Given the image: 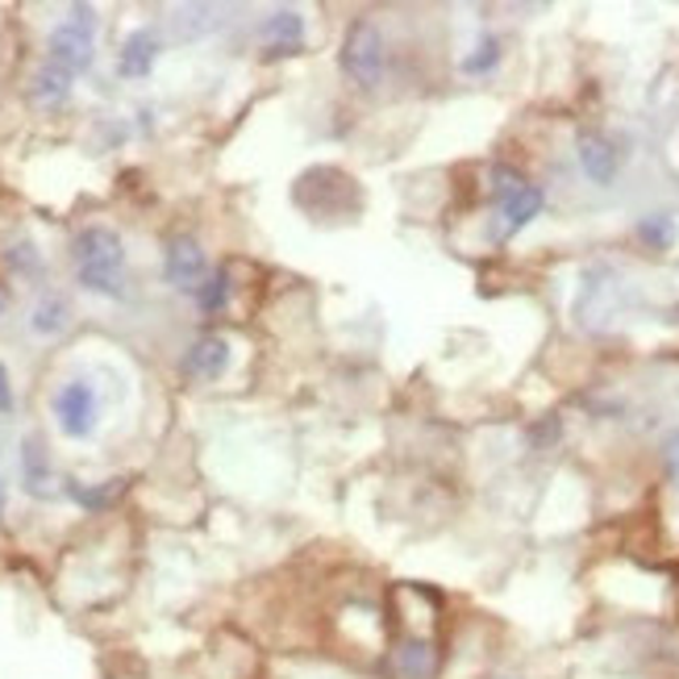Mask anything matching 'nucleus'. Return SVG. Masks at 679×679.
Returning <instances> with one entry per match:
<instances>
[{
    "instance_id": "nucleus-17",
    "label": "nucleus",
    "mask_w": 679,
    "mask_h": 679,
    "mask_svg": "<svg viewBox=\"0 0 679 679\" xmlns=\"http://www.w3.org/2000/svg\"><path fill=\"white\" fill-rule=\"evenodd\" d=\"M500 38L496 34H484L476 42V51L472 54H463V63L459 68L467 71V75H488V71H496V63H500Z\"/></svg>"
},
{
    "instance_id": "nucleus-25",
    "label": "nucleus",
    "mask_w": 679,
    "mask_h": 679,
    "mask_svg": "<svg viewBox=\"0 0 679 679\" xmlns=\"http://www.w3.org/2000/svg\"><path fill=\"white\" fill-rule=\"evenodd\" d=\"M484 679H517V676H484Z\"/></svg>"
},
{
    "instance_id": "nucleus-16",
    "label": "nucleus",
    "mask_w": 679,
    "mask_h": 679,
    "mask_svg": "<svg viewBox=\"0 0 679 679\" xmlns=\"http://www.w3.org/2000/svg\"><path fill=\"white\" fill-rule=\"evenodd\" d=\"M4 267L18 280H38L42 275V255H38V246L30 239H18L9 242V251H4Z\"/></svg>"
},
{
    "instance_id": "nucleus-3",
    "label": "nucleus",
    "mask_w": 679,
    "mask_h": 679,
    "mask_svg": "<svg viewBox=\"0 0 679 679\" xmlns=\"http://www.w3.org/2000/svg\"><path fill=\"white\" fill-rule=\"evenodd\" d=\"M92 34H97V13H92L88 4H71L68 21L51 30L47 59H51L54 68L80 75V71H88L92 68V59H97V42H92Z\"/></svg>"
},
{
    "instance_id": "nucleus-9",
    "label": "nucleus",
    "mask_w": 679,
    "mask_h": 679,
    "mask_svg": "<svg viewBox=\"0 0 679 679\" xmlns=\"http://www.w3.org/2000/svg\"><path fill=\"white\" fill-rule=\"evenodd\" d=\"M184 375L188 379H221L225 367H230V342L221 338V334H201V338L192 342L184 351Z\"/></svg>"
},
{
    "instance_id": "nucleus-2",
    "label": "nucleus",
    "mask_w": 679,
    "mask_h": 679,
    "mask_svg": "<svg viewBox=\"0 0 679 679\" xmlns=\"http://www.w3.org/2000/svg\"><path fill=\"white\" fill-rule=\"evenodd\" d=\"M338 68L363 92H375L384 84V68H388V42L379 34V26L367 18H355L342 34Z\"/></svg>"
},
{
    "instance_id": "nucleus-12",
    "label": "nucleus",
    "mask_w": 679,
    "mask_h": 679,
    "mask_svg": "<svg viewBox=\"0 0 679 679\" xmlns=\"http://www.w3.org/2000/svg\"><path fill=\"white\" fill-rule=\"evenodd\" d=\"M263 38H267L272 54H296L301 42H305V18L296 9H280V13L263 21Z\"/></svg>"
},
{
    "instance_id": "nucleus-15",
    "label": "nucleus",
    "mask_w": 679,
    "mask_h": 679,
    "mask_svg": "<svg viewBox=\"0 0 679 679\" xmlns=\"http://www.w3.org/2000/svg\"><path fill=\"white\" fill-rule=\"evenodd\" d=\"M634 234L646 251H671L679 242V221L671 213H646V217H638Z\"/></svg>"
},
{
    "instance_id": "nucleus-11",
    "label": "nucleus",
    "mask_w": 679,
    "mask_h": 679,
    "mask_svg": "<svg viewBox=\"0 0 679 679\" xmlns=\"http://www.w3.org/2000/svg\"><path fill=\"white\" fill-rule=\"evenodd\" d=\"M71 71L54 68L51 59L42 63V68L34 71V80H30V101L38 104V109H63V104L71 101Z\"/></svg>"
},
{
    "instance_id": "nucleus-22",
    "label": "nucleus",
    "mask_w": 679,
    "mask_h": 679,
    "mask_svg": "<svg viewBox=\"0 0 679 679\" xmlns=\"http://www.w3.org/2000/svg\"><path fill=\"white\" fill-rule=\"evenodd\" d=\"M4 313H9V288L0 284V317H4Z\"/></svg>"
},
{
    "instance_id": "nucleus-14",
    "label": "nucleus",
    "mask_w": 679,
    "mask_h": 679,
    "mask_svg": "<svg viewBox=\"0 0 679 679\" xmlns=\"http://www.w3.org/2000/svg\"><path fill=\"white\" fill-rule=\"evenodd\" d=\"M30 330H34L38 338H59V334H68L71 330V305L63 296H42L30 313Z\"/></svg>"
},
{
    "instance_id": "nucleus-7",
    "label": "nucleus",
    "mask_w": 679,
    "mask_h": 679,
    "mask_svg": "<svg viewBox=\"0 0 679 679\" xmlns=\"http://www.w3.org/2000/svg\"><path fill=\"white\" fill-rule=\"evenodd\" d=\"M576 159L584 175L592 180V184L609 188L617 180V171H621V151H617V142L609 134H600V130H584L576 138Z\"/></svg>"
},
{
    "instance_id": "nucleus-18",
    "label": "nucleus",
    "mask_w": 679,
    "mask_h": 679,
    "mask_svg": "<svg viewBox=\"0 0 679 679\" xmlns=\"http://www.w3.org/2000/svg\"><path fill=\"white\" fill-rule=\"evenodd\" d=\"M196 305H201L204 313H221V308L230 305V272L209 275L201 288H196Z\"/></svg>"
},
{
    "instance_id": "nucleus-4",
    "label": "nucleus",
    "mask_w": 679,
    "mask_h": 679,
    "mask_svg": "<svg viewBox=\"0 0 679 679\" xmlns=\"http://www.w3.org/2000/svg\"><path fill=\"white\" fill-rule=\"evenodd\" d=\"M496 204H500V239H513V234H521L529 221L543 213V188L521 180V175H513V171L496 168Z\"/></svg>"
},
{
    "instance_id": "nucleus-10",
    "label": "nucleus",
    "mask_w": 679,
    "mask_h": 679,
    "mask_svg": "<svg viewBox=\"0 0 679 679\" xmlns=\"http://www.w3.org/2000/svg\"><path fill=\"white\" fill-rule=\"evenodd\" d=\"M154 59H159V38L154 30H134V34L121 42V54H118V71L125 80H142V75H151Z\"/></svg>"
},
{
    "instance_id": "nucleus-6",
    "label": "nucleus",
    "mask_w": 679,
    "mask_h": 679,
    "mask_svg": "<svg viewBox=\"0 0 679 679\" xmlns=\"http://www.w3.org/2000/svg\"><path fill=\"white\" fill-rule=\"evenodd\" d=\"M163 280L180 292H196L209 280V259L192 234H175L163 251Z\"/></svg>"
},
{
    "instance_id": "nucleus-24",
    "label": "nucleus",
    "mask_w": 679,
    "mask_h": 679,
    "mask_svg": "<svg viewBox=\"0 0 679 679\" xmlns=\"http://www.w3.org/2000/svg\"><path fill=\"white\" fill-rule=\"evenodd\" d=\"M667 322H676V325H679V305L667 308Z\"/></svg>"
},
{
    "instance_id": "nucleus-8",
    "label": "nucleus",
    "mask_w": 679,
    "mask_h": 679,
    "mask_svg": "<svg viewBox=\"0 0 679 679\" xmlns=\"http://www.w3.org/2000/svg\"><path fill=\"white\" fill-rule=\"evenodd\" d=\"M438 642L425 634H401L392 646V667L401 679H434L438 676Z\"/></svg>"
},
{
    "instance_id": "nucleus-13",
    "label": "nucleus",
    "mask_w": 679,
    "mask_h": 679,
    "mask_svg": "<svg viewBox=\"0 0 679 679\" xmlns=\"http://www.w3.org/2000/svg\"><path fill=\"white\" fill-rule=\"evenodd\" d=\"M21 484H26V493L38 496V500L54 496L51 463H47V450L38 446V438H26V446H21Z\"/></svg>"
},
{
    "instance_id": "nucleus-1",
    "label": "nucleus",
    "mask_w": 679,
    "mask_h": 679,
    "mask_svg": "<svg viewBox=\"0 0 679 679\" xmlns=\"http://www.w3.org/2000/svg\"><path fill=\"white\" fill-rule=\"evenodd\" d=\"M71 263L84 292L109 301L125 296V246L109 225H84L71 242Z\"/></svg>"
},
{
    "instance_id": "nucleus-20",
    "label": "nucleus",
    "mask_w": 679,
    "mask_h": 679,
    "mask_svg": "<svg viewBox=\"0 0 679 679\" xmlns=\"http://www.w3.org/2000/svg\"><path fill=\"white\" fill-rule=\"evenodd\" d=\"M662 467H667L671 479H679V429H671L667 442H662Z\"/></svg>"
},
{
    "instance_id": "nucleus-5",
    "label": "nucleus",
    "mask_w": 679,
    "mask_h": 679,
    "mask_svg": "<svg viewBox=\"0 0 679 679\" xmlns=\"http://www.w3.org/2000/svg\"><path fill=\"white\" fill-rule=\"evenodd\" d=\"M97 417H101V405H97V388L88 379H68L63 388L54 392V422L63 429V438L84 442L97 434Z\"/></svg>"
},
{
    "instance_id": "nucleus-23",
    "label": "nucleus",
    "mask_w": 679,
    "mask_h": 679,
    "mask_svg": "<svg viewBox=\"0 0 679 679\" xmlns=\"http://www.w3.org/2000/svg\"><path fill=\"white\" fill-rule=\"evenodd\" d=\"M4 500H9V484L0 479V513H4Z\"/></svg>"
},
{
    "instance_id": "nucleus-21",
    "label": "nucleus",
    "mask_w": 679,
    "mask_h": 679,
    "mask_svg": "<svg viewBox=\"0 0 679 679\" xmlns=\"http://www.w3.org/2000/svg\"><path fill=\"white\" fill-rule=\"evenodd\" d=\"M0 413H13V379L4 363H0Z\"/></svg>"
},
{
    "instance_id": "nucleus-19",
    "label": "nucleus",
    "mask_w": 679,
    "mask_h": 679,
    "mask_svg": "<svg viewBox=\"0 0 679 679\" xmlns=\"http://www.w3.org/2000/svg\"><path fill=\"white\" fill-rule=\"evenodd\" d=\"M121 488L118 484H104V488H84V484H75V479H68V496L75 500V505H84V509H92V513H101L113 496H118Z\"/></svg>"
}]
</instances>
